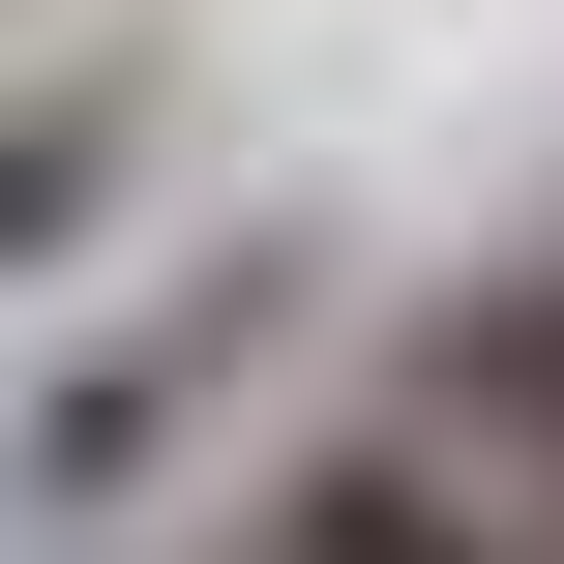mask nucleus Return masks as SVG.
Returning <instances> with one entry per match:
<instances>
[{
  "mask_svg": "<svg viewBox=\"0 0 564 564\" xmlns=\"http://www.w3.org/2000/svg\"><path fill=\"white\" fill-rule=\"evenodd\" d=\"M387 416L506 506V564H564V268H476V297L387 357Z\"/></svg>",
  "mask_w": 564,
  "mask_h": 564,
  "instance_id": "obj_1",
  "label": "nucleus"
},
{
  "mask_svg": "<svg viewBox=\"0 0 564 564\" xmlns=\"http://www.w3.org/2000/svg\"><path fill=\"white\" fill-rule=\"evenodd\" d=\"M268 327H297V238H238V268H208V297H149L119 357H59V387H30V506H119V476H149Z\"/></svg>",
  "mask_w": 564,
  "mask_h": 564,
  "instance_id": "obj_2",
  "label": "nucleus"
},
{
  "mask_svg": "<svg viewBox=\"0 0 564 564\" xmlns=\"http://www.w3.org/2000/svg\"><path fill=\"white\" fill-rule=\"evenodd\" d=\"M238 564H506V506H476L416 416H357V446H297V476H268V535H238Z\"/></svg>",
  "mask_w": 564,
  "mask_h": 564,
  "instance_id": "obj_3",
  "label": "nucleus"
},
{
  "mask_svg": "<svg viewBox=\"0 0 564 564\" xmlns=\"http://www.w3.org/2000/svg\"><path fill=\"white\" fill-rule=\"evenodd\" d=\"M119 149H149V119H119V89H59V119H0V268H59V238H89V178H119Z\"/></svg>",
  "mask_w": 564,
  "mask_h": 564,
  "instance_id": "obj_4",
  "label": "nucleus"
}]
</instances>
